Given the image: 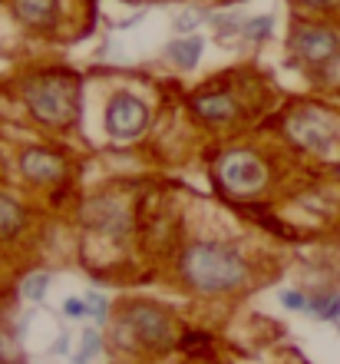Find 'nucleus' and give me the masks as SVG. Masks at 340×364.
I'll return each instance as SVG.
<instances>
[{"mask_svg": "<svg viewBox=\"0 0 340 364\" xmlns=\"http://www.w3.org/2000/svg\"><path fill=\"white\" fill-rule=\"evenodd\" d=\"M281 301H284V308H297V311H301V308H307V301H304L301 291H284Z\"/></svg>", "mask_w": 340, "mask_h": 364, "instance_id": "f3484780", "label": "nucleus"}, {"mask_svg": "<svg viewBox=\"0 0 340 364\" xmlns=\"http://www.w3.org/2000/svg\"><path fill=\"white\" fill-rule=\"evenodd\" d=\"M83 311H86V301H79V298H70V301H67V315H83Z\"/></svg>", "mask_w": 340, "mask_h": 364, "instance_id": "a211bd4d", "label": "nucleus"}, {"mask_svg": "<svg viewBox=\"0 0 340 364\" xmlns=\"http://www.w3.org/2000/svg\"><path fill=\"white\" fill-rule=\"evenodd\" d=\"M307 7H334V4H340V0H304Z\"/></svg>", "mask_w": 340, "mask_h": 364, "instance_id": "6ab92c4d", "label": "nucleus"}, {"mask_svg": "<svg viewBox=\"0 0 340 364\" xmlns=\"http://www.w3.org/2000/svg\"><path fill=\"white\" fill-rule=\"evenodd\" d=\"M86 311H89L96 321H103L106 318V298L96 295V291H89V295H86Z\"/></svg>", "mask_w": 340, "mask_h": 364, "instance_id": "dca6fc26", "label": "nucleus"}, {"mask_svg": "<svg viewBox=\"0 0 340 364\" xmlns=\"http://www.w3.org/2000/svg\"><path fill=\"white\" fill-rule=\"evenodd\" d=\"M63 173V159L57 153H47V149H30L23 153V176L33 182H53Z\"/></svg>", "mask_w": 340, "mask_h": 364, "instance_id": "6e6552de", "label": "nucleus"}, {"mask_svg": "<svg viewBox=\"0 0 340 364\" xmlns=\"http://www.w3.org/2000/svg\"><path fill=\"white\" fill-rule=\"evenodd\" d=\"M129 325H133L136 338L152 351H162V348L172 345V321L159 305H149V301L133 305L129 308Z\"/></svg>", "mask_w": 340, "mask_h": 364, "instance_id": "20e7f679", "label": "nucleus"}, {"mask_svg": "<svg viewBox=\"0 0 340 364\" xmlns=\"http://www.w3.org/2000/svg\"><path fill=\"white\" fill-rule=\"evenodd\" d=\"M17 14L30 27H50L57 17V0H17Z\"/></svg>", "mask_w": 340, "mask_h": 364, "instance_id": "9d476101", "label": "nucleus"}, {"mask_svg": "<svg viewBox=\"0 0 340 364\" xmlns=\"http://www.w3.org/2000/svg\"><path fill=\"white\" fill-rule=\"evenodd\" d=\"M20 225H23L20 205L13 199H7V196H0V239H4V235H13Z\"/></svg>", "mask_w": 340, "mask_h": 364, "instance_id": "f8f14e48", "label": "nucleus"}, {"mask_svg": "<svg viewBox=\"0 0 340 364\" xmlns=\"http://www.w3.org/2000/svg\"><path fill=\"white\" fill-rule=\"evenodd\" d=\"M47 285H50V275L37 272V275H30L27 282H23V295H27L30 301H40V298L47 295Z\"/></svg>", "mask_w": 340, "mask_h": 364, "instance_id": "ddd939ff", "label": "nucleus"}, {"mask_svg": "<svg viewBox=\"0 0 340 364\" xmlns=\"http://www.w3.org/2000/svg\"><path fill=\"white\" fill-rule=\"evenodd\" d=\"M149 123V109L142 100L129 93H116L109 100V109H106V126H109V133L119 136V139H133L146 129Z\"/></svg>", "mask_w": 340, "mask_h": 364, "instance_id": "423d86ee", "label": "nucleus"}, {"mask_svg": "<svg viewBox=\"0 0 340 364\" xmlns=\"http://www.w3.org/2000/svg\"><path fill=\"white\" fill-rule=\"evenodd\" d=\"M182 275L199 291H231L245 282V262L228 245L202 242L182 255Z\"/></svg>", "mask_w": 340, "mask_h": 364, "instance_id": "f257e3e1", "label": "nucleus"}, {"mask_svg": "<svg viewBox=\"0 0 340 364\" xmlns=\"http://www.w3.org/2000/svg\"><path fill=\"white\" fill-rule=\"evenodd\" d=\"M57 355H67V335H60V341H57V348H53Z\"/></svg>", "mask_w": 340, "mask_h": 364, "instance_id": "aec40b11", "label": "nucleus"}, {"mask_svg": "<svg viewBox=\"0 0 340 364\" xmlns=\"http://www.w3.org/2000/svg\"><path fill=\"white\" fill-rule=\"evenodd\" d=\"M23 100L37 119L50 126H67L76 119V109H79V83L60 73L37 77L23 87Z\"/></svg>", "mask_w": 340, "mask_h": 364, "instance_id": "f03ea898", "label": "nucleus"}, {"mask_svg": "<svg viewBox=\"0 0 340 364\" xmlns=\"http://www.w3.org/2000/svg\"><path fill=\"white\" fill-rule=\"evenodd\" d=\"M192 109L202 116V119H208V123H228L231 116L238 113L235 100L228 93H212V96H195V103H192Z\"/></svg>", "mask_w": 340, "mask_h": 364, "instance_id": "1a4fd4ad", "label": "nucleus"}, {"mask_svg": "<svg viewBox=\"0 0 340 364\" xmlns=\"http://www.w3.org/2000/svg\"><path fill=\"white\" fill-rule=\"evenodd\" d=\"M291 47L304 63H327V60L337 57L340 40H337V33L327 27H297Z\"/></svg>", "mask_w": 340, "mask_h": 364, "instance_id": "0eeeda50", "label": "nucleus"}, {"mask_svg": "<svg viewBox=\"0 0 340 364\" xmlns=\"http://www.w3.org/2000/svg\"><path fill=\"white\" fill-rule=\"evenodd\" d=\"M271 17H258V20H245V37L251 40H265L268 33H271Z\"/></svg>", "mask_w": 340, "mask_h": 364, "instance_id": "2eb2a0df", "label": "nucleus"}, {"mask_svg": "<svg viewBox=\"0 0 340 364\" xmlns=\"http://www.w3.org/2000/svg\"><path fill=\"white\" fill-rule=\"evenodd\" d=\"M218 169H221L225 186L228 189H235V192H258L261 186H265V179H268L261 159H258L255 153H241V149H238V153L221 156Z\"/></svg>", "mask_w": 340, "mask_h": 364, "instance_id": "39448f33", "label": "nucleus"}, {"mask_svg": "<svg viewBox=\"0 0 340 364\" xmlns=\"http://www.w3.org/2000/svg\"><path fill=\"white\" fill-rule=\"evenodd\" d=\"M172 57V63L175 67H195L199 63V57H202V37H182V40H172L169 43V50H165Z\"/></svg>", "mask_w": 340, "mask_h": 364, "instance_id": "9b49d317", "label": "nucleus"}, {"mask_svg": "<svg viewBox=\"0 0 340 364\" xmlns=\"http://www.w3.org/2000/svg\"><path fill=\"white\" fill-rule=\"evenodd\" d=\"M96 351H99V331H83V351L76 355V364H86V361H93Z\"/></svg>", "mask_w": 340, "mask_h": 364, "instance_id": "4468645a", "label": "nucleus"}, {"mask_svg": "<svg viewBox=\"0 0 340 364\" xmlns=\"http://www.w3.org/2000/svg\"><path fill=\"white\" fill-rule=\"evenodd\" d=\"M287 129H291L297 143L314 149V153H331L334 139H337V119L327 116L324 109H317V106H307L301 113H294Z\"/></svg>", "mask_w": 340, "mask_h": 364, "instance_id": "7ed1b4c3", "label": "nucleus"}]
</instances>
